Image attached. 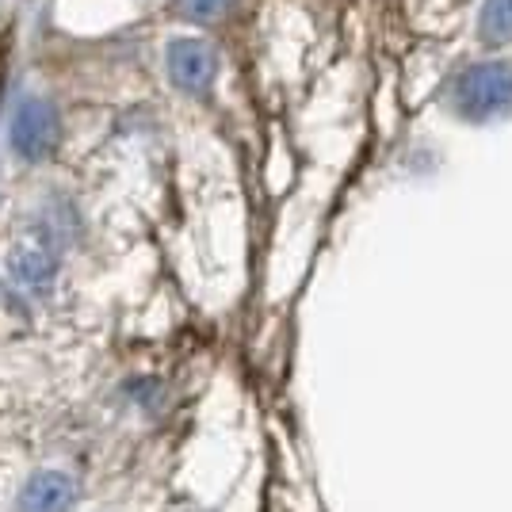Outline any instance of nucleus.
I'll list each match as a JSON object with an SVG mask.
<instances>
[{
	"mask_svg": "<svg viewBox=\"0 0 512 512\" xmlns=\"http://www.w3.org/2000/svg\"><path fill=\"white\" fill-rule=\"evenodd\" d=\"M230 8H234V0H176V12L192 23H211Z\"/></svg>",
	"mask_w": 512,
	"mask_h": 512,
	"instance_id": "7",
	"label": "nucleus"
},
{
	"mask_svg": "<svg viewBox=\"0 0 512 512\" xmlns=\"http://www.w3.org/2000/svg\"><path fill=\"white\" fill-rule=\"evenodd\" d=\"M482 39L486 43H512V0H486Z\"/></svg>",
	"mask_w": 512,
	"mask_h": 512,
	"instance_id": "6",
	"label": "nucleus"
},
{
	"mask_svg": "<svg viewBox=\"0 0 512 512\" xmlns=\"http://www.w3.org/2000/svg\"><path fill=\"white\" fill-rule=\"evenodd\" d=\"M451 100H455V111L474 119V123L505 115L512 107V69L501 62L470 65L467 73L455 81Z\"/></svg>",
	"mask_w": 512,
	"mask_h": 512,
	"instance_id": "1",
	"label": "nucleus"
},
{
	"mask_svg": "<svg viewBox=\"0 0 512 512\" xmlns=\"http://www.w3.org/2000/svg\"><path fill=\"white\" fill-rule=\"evenodd\" d=\"M77 501V482L62 470L35 474L20 493V512H69Z\"/></svg>",
	"mask_w": 512,
	"mask_h": 512,
	"instance_id": "5",
	"label": "nucleus"
},
{
	"mask_svg": "<svg viewBox=\"0 0 512 512\" xmlns=\"http://www.w3.org/2000/svg\"><path fill=\"white\" fill-rule=\"evenodd\" d=\"M218 73V54L203 39H176L169 46V77L176 88L203 96L214 85Z\"/></svg>",
	"mask_w": 512,
	"mask_h": 512,
	"instance_id": "4",
	"label": "nucleus"
},
{
	"mask_svg": "<svg viewBox=\"0 0 512 512\" xmlns=\"http://www.w3.org/2000/svg\"><path fill=\"white\" fill-rule=\"evenodd\" d=\"M62 138V119L50 100L43 96H27L12 111V127H8V146L20 153L23 161H43L54 153Z\"/></svg>",
	"mask_w": 512,
	"mask_h": 512,
	"instance_id": "2",
	"label": "nucleus"
},
{
	"mask_svg": "<svg viewBox=\"0 0 512 512\" xmlns=\"http://www.w3.org/2000/svg\"><path fill=\"white\" fill-rule=\"evenodd\" d=\"M8 272L16 279L23 295H35L50 287V279L58 272V256H54V245L43 230H31V234L20 237V245L12 249V260H8Z\"/></svg>",
	"mask_w": 512,
	"mask_h": 512,
	"instance_id": "3",
	"label": "nucleus"
}]
</instances>
